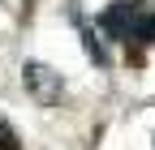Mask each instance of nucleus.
Masks as SVG:
<instances>
[{
    "mask_svg": "<svg viewBox=\"0 0 155 150\" xmlns=\"http://www.w3.org/2000/svg\"><path fill=\"white\" fill-rule=\"evenodd\" d=\"M138 22H142V5H134V0H116L99 13V30L116 43H134L138 39Z\"/></svg>",
    "mask_w": 155,
    "mask_h": 150,
    "instance_id": "obj_1",
    "label": "nucleus"
},
{
    "mask_svg": "<svg viewBox=\"0 0 155 150\" xmlns=\"http://www.w3.org/2000/svg\"><path fill=\"white\" fill-rule=\"evenodd\" d=\"M22 77H26V90H30L39 103H56V99H61V90H65L61 73H56V69H48V64H39V60H30V64H26V73H22Z\"/></svg>",
    "mask_w": 155,
    "mask_h": 150,
    "instance_id": "obj_2",
    "label": "nucleus"
},
{
    "mask_svg": "<svg viewBox=\"0 0 155 150\" xmlns=\"http://www.w3.org/2000/svg\"><path fill=\"white\" fill-rule=\"evenodd\" d=\"M78 30H82V47H86V56H91L95 64H108V52H104V43H99V34H95L86 22L78 26Z\"/></svg>",
    "mask_w": 155,
    "mask_h": 150,
    "instance_id": "obj_3",
    "label": "nucleus"
},
{
    "mask_svg": "<svg viewBox=\"0 0 155 150\" xmlns=\"http://www.w3.org/2000/svg\"><path fill=\"white\" fill-rule=\"evenodd\" d=\"M134 43H155V9H142V22H138V39Z\"/></svg>",
    "mask_w": 155,
    "mask_h": 150,
    "instance_id": "obj_4",
    "label": "nucleus"
},
{
    "mask_svg": "<svg viewBox=\"0 0 155 150\" xmlns=\"http://www.w3.org/2000/svg\"><path fill=\"white\" fill-rule=\"evenodd\" d=\"M0 150H22V146H17V133H13L5 120H0Z\"/></svg>",
    "mask_w": 155,
    "mask_h": 150,
    "instance_id": "obj_5",
    "label": "nucleus"
}]
</instances>
